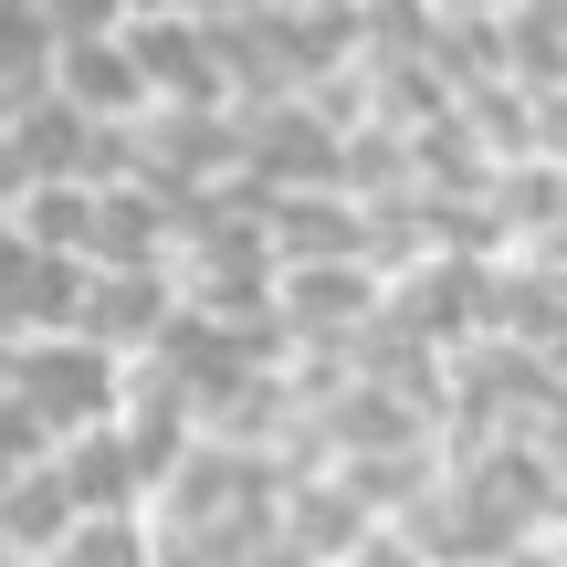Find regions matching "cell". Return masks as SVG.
I'll use <instances>...</instances> for the list:
<instances>
[{
  "label": "cell",
  "instance_id": "1",
  "mask_svg": "<svg viewBox=\"0 0 567 567\" xmlns=\"http://www.w3.org/2000/svg\"><path fill=\"white\" fill-rule=\"evenodd\" d=\"M0 389L63 442V431H95L126 410V358L95 347L84 326H21V337H0Z\"/></svg>",
  "mask_w": 567,
  "mask_h": 567
},
{
  "label": "cell",
  "instance_id": "2",
  "mask_svg": "<svg viewBox=\"0 0 567 567\" xmlns=\"http://www.w3.org/2000/svg\"><path fill=\"white\" fill-rule=\"evenodd\" d=\"M42 95L74 105L84 126H137V116H147V84H137V53H126V32L53 42V63H42Z\"/></svg>",
  "mask_w": 567,
  "mask_h": 567
},
{
  "label": "cell",
  "instance_id": "3",
  "mask_svg": "<svg viewBox=\"0 0 567 567\" xmlns=\"http://www.w3.org/2000/svg\"><path fill=\"white\" fill-rule=\"evenodd\" d=\"M53 473H63V494H74V515H137L147 494V463H137V442H126L116 421H95V431H63L53 442Z\"/></svg>",
  "mask_w": 567,
  "mask_h": 567
},
{
  "label": "cell",
  "instance_id": "4",
  "mask_svg": "<svg viewBox=\"0 0 567 567\" xmlns=\"http://www.w3.org/2000/svg\"><path fill=\"white\" fill-rule=\"evenodd\" d=\"M74 526V494H63V473H53V452H42L32 473H11V484H0V547H11L21 567H32L42 547H53V536Z\"/></svg>",
  "mask_w": 567,
  "mask_h": 567
},
{
  "label": "cell",
  "instance_id": "5",
  "mask_svg": "<svg viewBox=\"0 0 567 567\" xmlns=\"http://www.w3.org/2000/svg\"><path fill=\"white\" fill-rule=\"evenodd\" d=\"M32 567H158V526H147V505L137 515H74Z\"/></svg>",
  "mask_w": 567,
  "mask_h": 567
},
{
  "label": "cell",
  "instance_id": "6",
  "mask_svg": "<svg viewBox=\"0 0 567 567\" xmlns=\"http://www.w3.org/2000/svg\"><path fill=\"white\" fill-rule=\"evenodd\" d=\"M21 11H32L53 42H84V32H126V11H137V0H21Z\"/></svg>",
  "mask_w": 567,
  "mask_h": 567
},
{
  "label": "cell",
  "instance_id": "7",
  "mask_svg": "<svg viewBox=\"0 0 567 567\" xmlns=\"http://www.w3.org/2000/svg\"><path fill=\"white\" fill-rule=\"evenodd\" d=\"M42 452H53V431H42V421H32V410H21V400H11V389H0V484H11V473H32V463H42Z\"/></svg>",
  "mask_w": 567,
  "mask_h": 567
}]
</instances>
